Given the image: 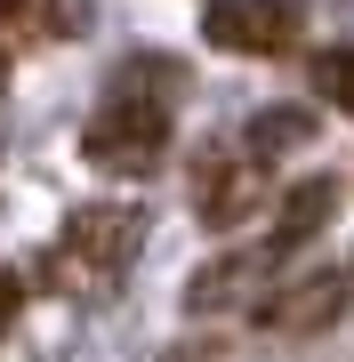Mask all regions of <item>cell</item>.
I'll return each mask as SVG.
<instances>
[{
    "label": "cell",
    "mask_w": 354,
    "mask_h": 362,
    "mask_svg": "<svg viewBox=\"0 0 354 362\" xmlns=\"http://www.w3.org/2000/svg\"><path fill=\"white\" fill-rule=\"evenodd\" d=\"M81 153L97 169H113V177H153V161L170 153V97H145L121 73L105 89V105L89 113V129H81Z\"/></svg>",
    "instance_id": "obj_1"
},
{
    "label": "cell",
    "mask_w": 354,
    "mask_h": 362,
    "mask_svg": "<svg viewBox=\"0 0 354 362\" xmlns=\"http://www.w3.org/2000/svg\"><path fill=\"white\" fill-rule=\"evenodd\" d=\"M137 242H145V218H137L129 202H89V209L65 218V233H57V266L105 282V274H121V266L137 258Z\"/></svg>",
    "instance_id": "obj_2"
},
{
    "label": "cell",
    "mask_w": 354,
    "mask_h": 362,
    "mask_svg": "<svg viewBox=\"0 0 354 362\" xmlns=\"http://www.w3.org/2000/svg\"><path fill=\"white\" fill-rule=\"evenodd\" d=\"M346 306H354V266H314V274H298V282L266 290L258 330H282V338H322Z\"/></svg>",
    "instance_id": "obj_3"
},
{
    "label": "cell",
    "mask_w": 354,
    "mask_h": 362,
    "mask_svg": "<svg viewBox=\"0 0 354 362\" xmlns=\"http://www.w3.org/2000/svg\"><path fill=\"white\" fill-rule=\"evenodd\" d=\"M266 274H274V242H266V250H234V258H210L194 282H185V306H194V314L249 306V314H258L266 306Z\"/></svg>",
    "instance_id": "obj_4"
},
{
    "label": "cell",
    "mask_w": 354,
    "mask_h": 362,
    "mask_svg": "<svg viewBox=\"0 0 354 362\" xmlns=\"http://www.w3.org/2000/svg\"><path fill=\"white\" fill-rule=\"evenodd\" d=\"M290 33H298L290 0H210V40L234 57H274Z\"/></svg>",
    "instance_id": "obj_5"
},
{
    "label": "cell",
    "mask_w": 354,
    "mask_h": 362,
    "mask_svg": "<svg viewBox=\"0 0 354 362\" xmlns=\"http://www.w3.org/2000/svg\"><path fill=\"white\" fill-rule=\"evenodd\" d=\"M194 209H201V226H242L249 209H258V161H249V153H234V161H201Z\"/></svg>",
    "instance_id": "obj_6"
},
{
    "label": "cell",
    "mask_w": 354,
    "mask_h": 362,
    "mask_svg": "<svg viewBox=\"0 0 354 362\" xmlns=\"http://www.w3.org/2000/svg\"><path fill=\"white\" fill-rule=\"evenodd\" d=\"M330 209H338V185H330V177H298L282 194V209H274V258L298 250V242H314V233L330 226Z\"/></svg>",
    "instance_id": "obj_7"
},
{
    "label": "cell",
    "mask_w": 354,
    "mask_h": 362,
    "mask_svg": "<svg viewBox=\"0 0 354 362\" xmlns=\"http://www.w3.org/2000/svg\"><path fill=\"white\" fill-rule=\"evenodd\" d=\"M306 137H314V113H306V105H266V113H249L242 153H249V161H266V153H282V145H306Z\"/></svg>",
    "instance_id": "obj_8"
},
{
    "label": "cell",
    "mask_w": 354,
    "mask_h": 362,
    "mask_svg": "<svg viewBox=\"0 0 354 362\" xmlns=\"http://www.w3.org/2000/svg\"><path fill=\"white\" fill-rule=\"evenodd\" d=\"M314 89L338 105V113H354V49H330V57H314Z\"/></svg>",
    "instance_id": "obj_9"
},
{
    "label": "cell",
    "mask_w": 354,
    "mask_h": 362,
    "mask_svg": "<svg viewBox=\"0 0 354 362\" xmlns=\"http://www.w3.org/2000/svg\"><path fill=\"white\" fill-rule=\"evenodd\" d=\"M16 306H25V282H16V274H0V330L16 322Z\"/></svg>",
    "instance_id": "obj_10"
},
{
    "label": "cell",
    "mask_w": 354,
    "mask_h": 362,
    "mask_svg": "<svg viewBox=\"0 0 354 362\" xmlns=\"http://www.w3.org/2000/svg\"><path fill=\"white\" fill-rule=\"evenodd\" d=\"M0 89H8V65H0Z\"/></svg>",
    "instance_id": "obj_11"
}]
</instances>
